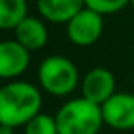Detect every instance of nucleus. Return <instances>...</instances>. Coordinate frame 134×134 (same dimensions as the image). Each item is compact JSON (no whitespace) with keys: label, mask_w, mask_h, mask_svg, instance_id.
Instances as JSON below:
<instances>
[{"label":"nucleus","mask_w":134,"mask_h":134,"mask_svg":"<svg viewBox=\"0 0 134 134\" xmlns=\"http://www.w3.org/2000/svg\"><path fill=\"white\" fill-rule=\"evenodd\" d=\"M43 95L36 85L22 80H10L0 87V124L26 126L41 112Z\"/></svg>","instance_id":"nucleus-1"},{"label":"nucleus","mask_w":134,"mask_h":134,"mask_svg":"<svg viewBox=\"0 0 134 134\" xmlns=\"http://www.w3.org/2000/svg\"><path fill=\"white\" fill-rule=\"evenodd\" d=\"M58 134H98L104 126L100 105L83 97L71 98L54 115Z\"/></svg>","instance_id":"nucleus-2"},{"label":"nucleus","mask_w":134,"mask_h":134,"mask_svg":"<svg viewBox=\"0 0 134 134\" xmlns=\"http://www.w3.org/2000/svg\"><path fill=\"white\" fill-rule=\"evenodd\" d=\"M37 80L46 93L53 97H66L78 87L80 75L71 59L61 54H53L39 65Z\"/></svg>","instance_id":"nucleus-3"},{"label":"nucleus","mask_w":134,"mask_h":134,"mask_svg":"<svg viewBox=\"0 0 134 134\" xmlns=\"http://www.w3.org/2000/svg\"><path fill=\"white\" fill-rule=\"evenodd\" d=\"M102 14L83 7L75 17L66 24V36L75 46H92L97 43L104 31Z\"/></svg>","instance_id":"nucleus-4"},{"label":"nucleus","mask_w":134,"mask_h":134,"mask_svg":"<svg viewBox=\"0 0 134 134\" xmlns=\"http://www.w3.org/2000/svg\"><path fill=\"white\" fill-rule=\"evenodd\" d=\"M104 124L115 131L134 129V93L115 92L100 105Z\"/></svg>","instance_id":"nucleus-5"},{"label":"nucleus","mask_w":134,"mask_h":134,"mask_svg":"<svg viewBox=\"0 0 134 134\" xmlns=\"http://www.w3.org/2000/svg\"><path fill=\"white\" fill-rule=\"evenodd\" d=\"M31 63V51H27L15 39L0 41V78L14 80L20 76Z\"/></svg>","instance_id":"nucleus-6"},{"label":"nucleus","mask_w":134,"mask_h":134,"mask_svg":"<svg viewBox=\"0 0 134 134\" xmlns=\"http://www.w3.org/2000/svg\"><path fill=\"white\" fill-rule=\"evenodd\" d=\"M115 93V78L114 73L107 68H93L83 76L82 82V97L102 105Z\"/></svg>","instance_id":"nucleus-7"},{"label":"nucleus","mask_w":134,"mask_h":134,"mask_svg":"<svg viewBox=\"0 0 134 134\" xmlns=\"http://www.w3.org/2000/svg\"><path fill=\"white\" fill-rule=\"evenodd\" d=\"M15 41L20 43L27 51L43 49L48 43V29L46 24L37 17L27 15L15 27Z\"/></svg>","instance_id":"nucleus-8"},{"label":"nucleus","mask_w":134,"mask_h":134,"mask_svg":"<svg viewBox=\"0 0 134 134\" xmlns=\"http://www.w3.org/2000/svg\"><path fill=\"white\" fill-rule=\"evenodd\" d=\"M43 19L54 24H68L85 7V0H36Z\"/></svg>","instance_id":"nucleus-9"},{"label":"nucleus","mask_w":134,"mask_h":134,"mask_svg":"<svg viewBox=\"0 0 134 134\" xmlns=\"http://www.w3.org/2000/svg\"><path fill=\"white\" fill-rule=\"evenodd\" d=\"M27 17L26 0H0V31L15 29Z\"/></svg>","instance_id":"nucleus-10"},{"label":"nucleus","mask_w":134,"mask_h":134,"mask_svg":"<svg viewBox=\"0 0 134 134\" xmlns=\"http://www.w3.org/2000/svg\"><path fill=\"white\" fill-rule=\"evenodd\" d=\"M24 134H58L56 119L49 114L39 112L24 126Z\"/></svg>","instance_id":"nucleus-11"},{"label":"nucleus","mask_w":134,"mask_h":134,"mask_svg":"<svg viewBox=\"0 0 134 134\" xmlns=\"http://www.w3.org/2000/svg\"><path fill=\"white\" fill-rule=\"evenodd\" d=\"M127 3H131V0H85V7L102 14V15H109V14L119 12Z\"/></svg>","instance_id":"nucleus-12"},{"label":"nucleus","mask_w":134,"mask_h":134,"mask_svg":"<svg viewBox=\"0 0 134 134\" xmlns=\"http://www.w3.org/2000/svg\"><path fill=\"white\" fill-rule=\"evenodd\" d=\"M14 129L12 126H5V124H0V134H14Z\"/></svg>","instance_id":"nucleus-13"},{"label":"nucleus","mask_w":134,"mask_h":134,"mask_svg":"<svg viewBox=\"0 0 134 134\" xmlns=\"http://www.w3.org/2000/svg\"><path fill=\"white\" fill-rule=\"evenodd\" d=\"M131 5H132V7H134V0H131Z\"/></svg>","instance_id":"nucleus-14"},{"label":"nucleus","mask_w":134,"mask_h":134,"mask_svg":"<svg viewBox=\"0 0 134 134\" xmlns=\"http://www.w3.org/2000/svg\"><path fill=\"white\" fill-rule=\"evenodd\" d=\"M132 83H134V80H132Z\"/></svg>","instance_id":"nucleus-15"}]
</instances>
